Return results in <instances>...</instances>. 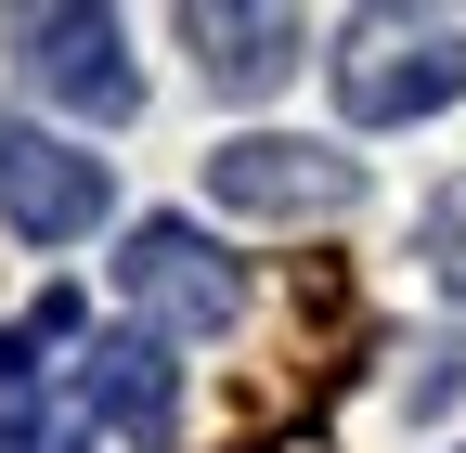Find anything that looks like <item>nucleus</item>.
Instances as JSON below:
<instances>
[{"label": "nucleus", "mask_w": 466, "mask_h": 453, "mask_svg": "<svg viewBox=\"0 0 466 453\" xmlns=\"http://www.w3.org/2000/svg\"><path fill=\"white\" fill-rule=\"evenodd\" d=\"M208 195L233 220H337L350 195H363V156H337V143H285V130H247V143H220L208 156Z\"/></svg>", "instance_id": "nucleus-3"}, {"label": "nucleus", "mask_w": 466, "mask_h": 453, "mask_svg": "<svg viewBox=\"0 0 466 453\" xmlns=\"http://www.w3.org/2000/svg\"><path fill=\"white\" fill-rule=\"evenodd\" d=\"M116 298H130L156 337H220L247 311V272H233L195 220H130V247H116Z\"/></svg>", "instance_id": "nucleus-2"}, {"label": "nucleus", "mask_w": 466, "mask_h": 453, "mask_svg": "<svg viewBox=\"0 0 466 453\" xmlns=\"http://www.w3.org/2000/svg\"><path fill=\"white\" fill-rule=\"evenodd\" d=\"M182 39H195L208 91H233V104H259V91H285V78H299V14H220V0H195V14H182Z\"/></svg>", "instance_id": "nucleus-7"}, {"label": "nucleus", "mask_w": 466, "mask_h": 453, "mask_svg": "<svg viewBox=\"0 0 466 453\" xmlns=\"http://www.w3.org/2000/svg\"><path fill=\"white\" fill-rule=\"evenodd\" d=\"M466 91V52L441 14H363L337 39V104L363 130H401V117H441V104Z\"/></svg>", "instance_id": "nucleus-1"}, {"label": "nucleus", "mask_w": 466, "mask_h": 453, "mask_svg": "<svg viewBox=\"0 0 466 453\" xmlns=\"http://www.w3.org/2000/svg\"><path fill=\"white\" fill-rule=\"evenodd\" d=\"M78 402H91L104 428H130V440L156 453V440H168V415H182V376H168V337H143V324H130V337H104V350L78 363Z\"/></svg>", "instance_id": "nucleus-6"}, {"label": "nucleus", "mask_w": 466, "mask_h": 453, "mask_svg": "<svg viewBox=\"0 0 466 453\" xmlns=\"http://www.w3.org/2000/svg\"><path fill=\"white\" fill-rule=\"evenodd\" d=\"M0 453H78V428H66V415H26V402H14V415H0Z\"/></svg>", "instance_id": "nucleus-9"}, {"label": "nucleus", "mask_w": 466, "mask_h": 453, "mask_svg": "<svg viewBox=\"0 0 466 453\" xmlns=\"http://www.w3.org/2000/svg\"><path fill=\"white\" fill-rule=\"evenodd\" d=\"M104 156L78 143H39V130H0V220H14L26 247H78L91 220H104Z\"/></svg>", "instance_id": "nucleus-5"}, {"label": "nucleus", "mask_w": 466, "mask_h": 453, "mask_svg": "<svg viewBox=\"0 0 466 453\" xmlns=\"http://www.w3.org/2000/svg\"><path fill=\"white\" fill-rule=\"evenodd\" d=\"M14 65L52 91V104H78V117H130L143 78H130V52H116V14H14Z\"/></svg>", "instance_id": "nucleus-4"}, {"label": "nucleus", "mask_w": 466, "mask_h": 453, "mask_svg": "<svg viewBox=\"0 0 466 453\" xmlns=\"http://www.w3.org/2000/svg\"><path fill=\"white\" fill-rule=\"evenodd\" d=\"M415 247H428V272H441V286L466 298V168H453L441 195H428V220H415Z\"/></svg>", "instance_id": "nucleus-8"}]
</instances>
